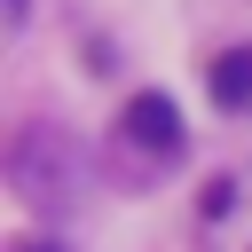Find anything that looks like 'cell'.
I'll return each instance as SVG.
<instances>
[{
    "label": "cell",
    "instance_id": "cell-2",
    "mask_svg": "<svg viewBox=\"0 0 252 252\" xmlns=\"http://www.w3.org/2000/svg\"><path fill=\"white\" fill-rule=\"evenodd\" d=\"M118 126H126V142H142V150H173V142H181V110H173L165 94H134Z\"/></svg>",
    "mask_w": 252,
    "mask_h": 252
},
{
    "label": "cell",
    "instance_id": "cell-1",
    "mask_svg": "<svg viewBox=\"0 0 252 252\" xmlns=\"http://www.w3.org/2000/svg\"><path fill=\"white\" fill-rule=\"evenodd\" d=\"M8 173H16V189H24L32 205H55V197H71L79 158H71V142H55L47 126H24L16 150H8Z\"/></svg>",
    "mask_w": 252,
    "mask_h": 252
},
{
    "label": "cell",
    "instance_id": "cell-3",
    "mask_svg": "<svg viewBox=\"0 0 252 252\" xmlns=\"http://www.w3.org/2000/svg\"><path fill=\"white\" fill-rule=\"evenodd\" d=\"M213 102L220 110H252V47H228L213 63Z\"/></svg>",
    "mask_w": 252,
    "mask_h": 252
},
{
    "label": "cell",
    "instance_id": "cell-4",
    "mask_svg": "<svg viewBox=\"0 0 252 252\" xmlns=\"http://www.w3.org/2000/svg\"><path fill=\"white\" fill-rule=\"evenodd\" d=\"M24 252H63V244H24Z\"/></svg>",
    "mask_w": 252,
    "mask_h": 252
}]
</instances>
